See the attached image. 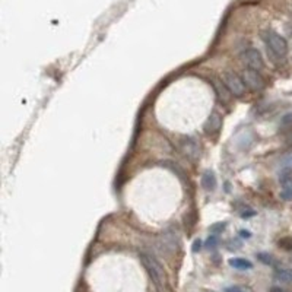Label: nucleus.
Here are the masks:
<instances>
[{
    "label": "nucleus",
    "mask_w": 292,
    "mask_h": 292,
    "mask_svg": "<svg viewBox=\"0 0 292 292\" xmlns=\"http://www.w3.org/2000/svg\"><path fill=\"white\" fill-rule=\"evenodd\" d=\"M262 37H263V41H265V44H266L267 51H269L270 54H273L275 57L283 59V57L288 54V43H286V39L283 38L282 35H279L278 32H275V31H272V29H266V31L262 34Z\"/></svg>",
    "instance_id": "obj_1"
},
{
    "label": "nucleus",
    "mask_w": 292,
    "mask_h": 292,
    "mask_svg": "<svg viewBox=\"0 0 292 292\" xmlns=\"http://www.w3.org/2000/svg\"><path fill=\"white\" fill-rule=\"evenodd\" d=\"M140 260H142L145 269L148 270L151 279H152L158 286H161L162 282H164V269H162V266L156 262V259H155L153 256L148 253L140 254Z\"/></svg>",
    "instance_id": "obj_2"
},
{
    "label": "nucleus",
    "mask_w": 292,
    "mask_h": 292,
    "mask_svg": "<svg viewBox=\"0 0 292 292\" xmlns=\"http://www.w3.org/2000/svg\"><path fill=\"white\" fill-rule=\"evenodd\" d=\"M224 87L228 89V92L234 97H242L245 94V84L242 82L240 75L234 72H225L224 73Z\"/></svg>",
    "instance_id": "obj_3"
},
{
    "label": "nucleus",
    "mask_w": 292,
    "mask_h": 292,
    "mask_svg": "<svg viewBox=\"0 0 292 292\" xmlns=\"http://www.w3.org/2000/svg\"><path fill=\"white\" fill-rule=\"evenodd\" d=\"M240 59L241 62L245 64L247 69H253V70H257L260 72L265 66V62H263V57H262V53L254 49V47H250V49H245L240 54Z\"/></svg>",
    "instance_id": "obj_4"
},
{
    "label": "nucleus",
    "mask_w": 292,
    "mask_h": 292,
    "mask_svg": "<svg viewBox=\"0 0 292 292\" xmlns=\"http://www.w3.org/2000/svg\"><path fill=\"white\" fill-rule=\"evenodd\" d=\"M241 79L242 82L245 84V87L252 91H262L265 88V79L262 77V75L257 72V70H253V69H244L241 72Z\"/></svg>",
    "instance_id": "obj_5"
},
{
    "label": "nucleus",
    "mask_w": 292,
    "mask_h": 292,
    "mask_svg": "<svg viewBox=\"0 0 292 292\" xmlns=\"http://www.w3.org/2000/svg\"><path fill=\"white\" fill-rule=\"evenodd\" d=\"M180 149H181V152L184 153V156L189 158L190 161H196L199 158V155H200L199 145L193 138H184L181 140L180 142Z\"/></svg>",
    "instance_id": "obj_6"
},
{
    "label": "nucleus",
    "mask_w": 292,
    "mask_h": 292,
    "mask_svg": "<svg viewBox=\"0 0 292 292\" xmlns=\"http://www.w3.org/2000/svg\"><path fill=\"white\" fill-rule=\"evenodd\" d=\"M161 247L165 253H174L177 250V234L174 231H165L161 235Z\"/></svg>",
    "instance_id": "obj_7"
},
{
    "label": "nucleus",
    "mask_w": 292,
    "mask_h": 292,
    "mask_svg": "<svg viewBox=\"0 0 292 292\" xmlns=\"http://www.w3.org/2000/svg\"><path fill=\"white\" fill-rule=\"evenodd\" d=\"M282 191H280V197L283 200H292V176L289 173H283L282 178Z\"/></svg>",
    "instance_id": "obj_8"
},
{
    "label": "nucleus",
    "mask_w": 292,
    "mask_h": 292,
    "mask_svg": "<svg viewBox=\"0 0 292 292\" xmlns=\"http://www.w3.org/2000/svg\"><path fill=\"white\" fill-rule=\"evenodd\" d=\"M221 126H222V118H221V115L212 114L207 118V121H206V124H204V132H206V133H215V132H218V130L221 129Z\"/></svg>",
    "instance_id": "obj_9"
},
{
    "label": "nucleus",
    "mask_w": 292,
    "mask_h": 292,
    "mask_svg": "<svg viewBox=\"0 0 292 292\" xmlns=\"http://www.w3.org/2000/svg\"><path fill=\"white\" fill-rule=\"evenodd\" d=\"M229 266L237 270H250L253 269V263L244 257H234V259H229Z\"/></svg>",
    "instance_id": "obj_10"
},
{
    "label": "nucleus",
    "mask_w": 292,
    "mask_h": 292,
    "mask_svg": "<svg viewBox=\"0 0 292 292\" xmlns=\"http://www.w3.org/2000/svg\"><path fill=\"white\" fill-rule=\"evenodd\" d=\"M202 186H203L204 190L212 191L215 190L216 187V177L212 171H204L203 176H202Z\"/></svg>",
    "instance_id": "obj_11"
},
{
    "label": "nucleus",
    "mask_w": 292,
    "mask_h": 292,
    "mask_svg": "<svg viewBox=\"0 0 292 292\" xmlns=\"http://www.w3.org/2000/svg\"><path fill=\"white\" fill-rule=\"evenodd\" d=\"M275 278L280 282H292V270H286V269H280L276 272Z\"/></svg>",
    "instance_id": "obj_12"
},
{
    "label": "nucleus",
    "mask_w": 292,
    "mask_h": 292,
    "mask_svg": "<svg viewBox=\"0 0 292 292\" xmlns=\"http://www.w3.org/2000/svg\"><path fill=\"white\" fill-rule=\"evenodd\" d=\"M225 292H253V289L248 286H242V285H232V286H228Z\"/></svg>",
    "instance_id": "obj_13"
},
{
    "label": "nucleus",
    "mask_w": 292,
    "mask_h": 292,
    "mask_svg": "<svg viewBox=\"0 0 292 292\" xmlns=\"http://www.w3.org/2000/svg\"><path fill=\"white\" fill-rule=\"evenodd\" d=\"M259 259H260L263 263H266V265H272V263H273V260H272V256H269V254L260 253L259 254Z\"/></svg>",
    "instance_id": "obj_14"
},
{
    "label": "nucleus",
    "mask_w": 292,
    "mask_h": 292,
    "mask_svg": "<svg viewBox=\"0 0 292 292\" xmlns=\"http://www.w3.org/2000/svg\"><path fill=\"white\" fill-rule=\"evenodd\" d=\"M216 242H218L216 235H212V237H209V240H207V242H206V244H207V247H209V248H214V247L216 245Z\"/></svg>",
    "instance_id": "obj_15"
},
{
    "label": "nucleus",
    "mask_w": 292,
    "mask_h": 292,
    "mask_svg": "<svg viewBox=\"0 0 292 292\" xmlns=\"http://www.w3.org/2000/svg\"><path fill=\"white\" fill-rule=\"evenodd\" d=\"M225 229V224H215V227H212V232H222Z\"/></svg>",
    "instance_id": "obj_16"
},
{
    "label": "nucleus",
    "mask_w": 292,
    "mask_h": 292,
    "mask_svg": "<svg viewBox=\"0 0 292 292\" xmlns=\"http://www.w3.org/2000/svg\"><path fill=\"white\" fill-rule=\"evenodd\" d=\"M200 244H202V242L199 241V240H196V241H194V244H193V252H197V250H200Z\"/></svg>",
    "instance_id": "obj_17"
},
{
    "label": "nucleus",
    "mask_w": 292,
    "mask_h": 292,
    "mask_svg": "<svg viewBox=\"0 0 292 292\" xmlns=\"http://www.w3.org/2000/svg\"><path fill=\"white\" fill-rule=\"evenodd\" d=\"M240 235H241L242 238H250L252 234H250L248 231H240Z\"/></svg>",
    "instance_id": "obj_18"
},
{
    "label": "nucleus",
    "mask_w": 292,
    "mask_h": 292,
    "mask_svg": "<svg viewBox=\"0 0 292 292\" xmlns=\"http://www.w3.org/2000/svg\"><path fill=\"white\" fill-rule=\"evenodd\" d=\"M272 292H283V291H282V289H279V288H273V289H272Z\"/></svg>",
    "instance_id": "obj_19"
}]
</instances>
